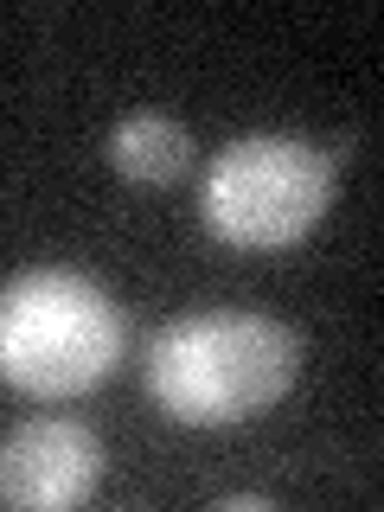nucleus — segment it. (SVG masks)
I'll list each match as a JSON object with an SVG mask.
<instances>
[{
	"label": "nucleus",
	"instance_id": "obj_1",
	"mask_svg": "<svg viewBox=\"0 0 384 512\" xmlns=\"http://www.w3.org/2000/svg\"><path fill=\"white\" fill-rule=\"evenodd\" d=\"M301 340L269 314H186L148 352V391L173 423L231 429L282 404Z\"/></svg>",
	"mask_w": 384,
	"mask_h": 512
},
{
	"label": "nucleus",
	"instance_id": "obj_2",
	"mask_svg": "<svg viewBox=\"0 0 384 512\" xmlns=\"http://www.w3.org/2000/svg\"><path fill=\"white\" fill-rule=\"evenodd\" d=\"M122 359V314L90 276L32 269L0 288V378L26 397H84Z\"/></svg>",
	"mask_w": 384,
	"mask_h": 512
},
{
	"label": "nucleus",
	"instance_id": "obj_3",
	"mask_svg": "<svg viewBox=\"0 0 384 512\" xmlns=\"http://www.w3.org/2000/svg\"><path fill=\"white\" fill-rule=\"evenodd\" d=\"M333 205V160L288 135L231 141L205 173V224L224 244L282 250L301 244Z\"/></svg>",
	"mask_w": 384,
	"mask_h": 512
},
{
	"label": "nucleus",
	"instance_id": "obj_4",
	"mask_svg": "<svg viewBox=\"0 0 384 512\" xmlns=\"http://www.w3.org/2000/svg\"><path fill=\"white\" fill-rule=\"evenodd\" d=\"M103 474V448L84 423L39 416L0 442V506L20 512H64L77 506Z\"/></svg>",
	"mask_w": 384,
	"mask_h": 512
},
{
	"label": "nucleus",
	"instance_id": "obj_5",
	"mask_svg": "<svg viewBox=\"0 0 384 512\" xmlns=\"http://www.w3.org/2000/svg\"><path fill=\"white\" fill-rule=\"evenodd\" d=\"M109 160L135 186H173L192 167V135L173 116H128L109 135Z\"/></svg>",
	"mask_w": 384,
	"mask_h": 512
},
{
	"label": "nucleus",
	"instance_id": "obj_6",
	"mask_svg": "<svg viewBox=\"0 0 384 512\" xmlns=\"http://www.w3.org/2000/svg\"><path fill=\"white\" fill-rule=\"evenodd\" d=\"M218 506H224V512H269L276 500H269V493H224Z\"/></svg>",
	"mask_w": 384,
	"mask_h": 512
}]
</instances>
